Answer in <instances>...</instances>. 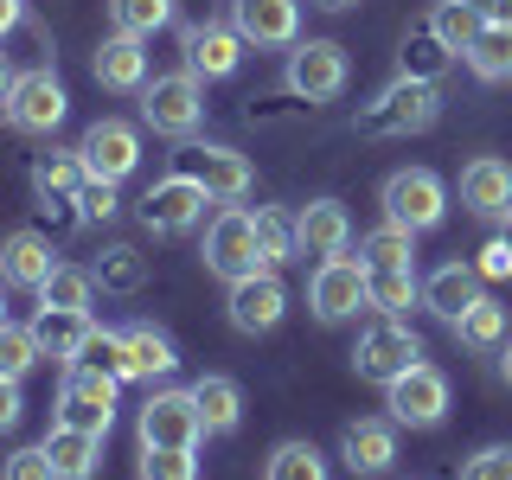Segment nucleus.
I'll list each match as a JSON object with an SVG mask.
<instances>
[{"label":"nucleus","mask_w":512,"mask_h":480,"mask_svg":"<svg viewBox=\"0 0 512 480\" xmlns=\"http://www.w3.org/2000/svg\"><path fill=\"white\" fill-rule=\"evenodd\" d=\"M442 116V84H423V77H397V84H384L372 103L352 116V128L372 141H397V135H423V128H436Z\"/></svg>","instance_id":"nucleus-1"},{"label":"nucleus","mask_w":512,"mask_h":480,"mask_svg":"<svg viewBox=\"0 0 512 480\" xmlns=\"http://www.w3.org/2000/svg\"><path fill=\"white\" fill-rule=\"evenodd\" d=\"M141 122L167 141H192L205 128V77L192 71H167L141 84Z\"/></svg>","instance_id":"nucleus-2"},{"label":"nucleus","mask_w":512,"mask_h":480,"mask_svg":"<svg viewBox=\"0 0 512 480\" xmlns=\"http://www.w3.org/2000/svg\"><path fill=\"white\" fill-rule=\"evenodd\" d=\"M205 269L224 282H244L256 276L263 263V250H256V212H244V205H224V212L205 224Z\"/></svg>","instance_id":"nucleus-3"},{"label":"nucleus","mask_w":512,"mask_h":480,"mask_svg":"<svg viewBox=\"0 0 512 480\" xmlns=\"http://www.w3.org/2000/svg\"><path fill=\"white\" fill-rule=\"evenodd\" d=\"M384 218L416 231V237L436 231V224L448 218V186L429 167H397L391 180H384Z\"/></svg>","instance_id":"nucleus-4"},{"label":"nucleus","mask_w":512,"mask_h":480,"mask_svg":"<svg viewBox=\"0 0 512 480\" xmlns=\"http://www.w3.org/2000/svg\"><path fill=\"white\" fill-rule=\"evenodd\" d=\"M416 359H423V340H416V333H410L397 314L372 320V327L359 333V346H352V372H359V378H372V384L404 378Z\"/></svg>","instance_id":"nucleus-5"},{"label":"nucleus","mask_w":512,"mask_h":480,"mask_svg":"<svg viewBox=\"0 0 512 480\" xmlns=\"http://www.w3.org/2000/svg\"><path fill=\"white\" fill-rule=\"evenodd\" d=\"M205 205H212V192H205L192 173H167V180H154L148 192H141V224H148L154 237H186L192 224L205 218Z\"/></svg>","instance_id":"nucleus-6"},{"label":"nucleus","mask_w":512,"mask_h":480,"mask_svg":"<svg viewBox=\"0 0 512 480\" xmlns=\"http://www.w3.org/2000/svg\"><path fill=\"white\" fill-rule=\"evenodd\" d=\"M308 308L320 320H352L359 308H372V269L359 256H320V269L308 282Z\"/></svg>","instance_id":"nucleus-7"},{"label":"nucleus","mask_w":512,"mask_h":480,"mask_svg":"<svg viewBox=\"0 0 512 480\" xmlns=\"http://www.w3.org/2000/svg\"><path fill=\"white\" fill-rule=\"evenodd\" d=\"M346 77H352L346 45H333V39H295L288 45V90L301 103H333L346 90Z\"/></svg>","instance_id":"nucleus-8"},{"label":"nucleus","mask_w":512,"mask_h":480,"mask_svg":"<svg viewBox=\"0 0 512 480\" xmlns=\"http://www.w3.org/2000/svg\"><path fill=\"white\" fill-rule=\"evenodd\" d=\"M116 384L109 372H90V365H71L58 384V423L71 429H90V436H109V423H116Z\"/></svg>","instance_id":"nucleus-9"},{"label":"nucleus","mask_w":512,"mask_h":480,"mask_svg":"<svg viewBox=\"0 0 512 480\" xmlns=\"http://www.w3.org/2000/svg\"><path fill=\"white\" fill-rule=\"evenodd\" d=\"M135 436H141V448H199L205 416L192 404V391H154L135 416Z\"/></svg>","instance_id":"nucleus-10"},{"label":"nucleus","mask_w":512,"mask_h":480,"mask_svg":"<svg viewBox=\"0 0 512 480\" xmlns=\"http://www.w3.org/2000/svg\"><path fill=\"white\" fill-rule=\"evenodd\" d=\"M384 410H391V423H410V429H436L448 416V378L436 372V365L416 359L404 378L384 384Z\"/></svg>","instance_id":"nucleus-11"},{"label":"nucleus","mask_w":512,"mask_h":480,"mask_svg":"<svg viewBox=\"0 0 512 480\" xmlns=\"http://www.w3.org/2000/svg\"><path fill=\"white\" fill-rule=\"evenodd\" d=\"M77 154H84L90 180L122 186L128 173L141 167V135H135V128H128L122 116H96V122L84 128V141H77Z\"/></svg>","instance_id":"nucleus-12"},{"label":"nucleus","mask_w":512,"mask_h":480,"mask_svg":"<svg viewBox=\"0 0 512 480\" xmlns=\"http://www.w3.org/2000/svg\"><path fill=\"white\" fill-rule=\"evenodd\" d=\"M7 116H13V128H26V135H52V128L71 116V96H64V84L52 77V64L20 71V84L7 96Z\"/></svg>","instance_id":"nucleus-13"},{"label":"nucleus","mask_w":512,"mask_h":480,"mask_svg":"<svg viewBox=\"0 0 512 480\" xmlns=\"http://www.w3.org/2000/svg\"><path fill=\"white\" fill-rule=\"evenodd\" d=\"M180 160H186L180 173H192V180L212 192V199H224V205H237V199L256 186V167H250L237 148H218V141H192Z\"/></svg>","instance_id":"nucleus-14"},{"label":"nucleus","mask_w":512,"mask_h":480,"mask_svg":"<svg viewBox=\"0 0 512 480\" xmlns=\"http://www.w3.org/2000/svg\"><path fill=\"white\" fill-rule=\"evenodd\" d=\"M224 308H231L237 333H276L282 314H288V288H282L276 269H256V276L231 282V301H224Z\"/></svg>","instance_id":"nucleus-15"},{"label":"nucleus","mask_w":512,"mask_h":480,"mask_svg":"<svg viewBox=\"0 0 512 480\" xmlns=\"http://www.w3.org/2000/svg\"><path fill=\"white\" fill-rule=\"evenodd\" d=\"M231 26L237 39L256 52H276V45L301 39V0H231Z\"/></svg>","instance_id":"nucleus-16"},{"label":"nucleus","mask_w":512,"mask_h":480,"mask_svg":"<svg viewBox=\"0 0 512 480\" xmlns=\"http://www.w3.org/2000/svg\"><path fill=\"white\" fill-rule=\"evenodd\" d=\"M52 269H58V256H52V237L45 231H7L0 237V282L7 288H32L39 295Z\"/></svg>","instance_id":"nucleus-17"},{"label":"nucleus","mask_w":512,"mask_h":480,"mask_svg":"<svg viewBox=\"0 0 512 480\" xmlns=\"http://www.w3.org/2000/svg\"><path fill=\"white\" fill-rule=\"evenodd\" d=\"M180 45H186V71L192 77H231L237 64H244V39H237V26H186L180 32Z\"/></svg>","instance_id":"nucleus-18"},{"label":"nucleus","mask_w":512,"mask_h":480,"mask_svg":"<svg viewBox=\"0 0 512 480\" xmlns=\"http://www.w3.org/2000/svg\"><path fill=\"white\" fill-rule=\"evenodd\" d=\"M461 205L474 218H506L512 212V167L500 154H480L461 167Z\"/></svg>","instance_id":"nucleus-19"},{"label":"nucleus","mask_w":512,"mask_h":480,"mask_svg":"<svg viewBox=\"0 0 512 480\" xmlns=\"http://www.w3.org/2000/svg\"><path fill=\"white\" fill-rule=\"evenodd\" d=\"M295 237H301V250H308V256H346V244H352L346 205L340 199H308L295 212Z\"/></svg>","instance_id":"nucleus-20"},{"label":"nucleus","mask_w":512,"mask_h":480,"mask_svg":"<svg viewBox=\"0 0 512 480\" xmlns=\"http://www.w3.org/2000/svg\"><path fill=\"white\" fill-rule=\"evenodd\" d=\"M340 455H346V468H352V474H384V468L397 461V423H384V416L346 423Z\"/></svg>","instance_id":"nucleus-21"},{"label":"nucleus","mask_w":512,"mask_h":480,"mask_svg":"<svg viewBox=\"0 0 512 480\" xmlns=\"http://www.w3.org/2000/svg\"><path fill=\"white\" fill-rule=\"evenodd\" d=\"M480 282H487V276H480L474 263H442L436 276L423 282V301H429V314H442L448 327H455V320H461V314H468L474 301H480Z\"/></svg>","instance_id":"nucleus-22"},{"label":"nucleus","mask_w":512,"mask_h":480,"mask_svg":"<svg viewBox=\"0 0 512 480\" xmlns=\"http://www.w3.org/2000/svg\"><path fill=\"white\" fill-rule=\"evenodd\" d=\"M90 71H96V84H103V90H141V84H148V52H141V39L116 32V39L96 45Z\"/></svg>","instance_id":"nucleus-23"},{"label":"nucleus","mask_w":512,"mask_h":480,"mask_svg":"<svg viewBox=\"0 0 512 480\" xmlns=\"http://www.w3.org/2000/svg\"><path fill=\"white\" fill-rule=\"evenodd\" d=\"M45 455H52L58 480H90L103 468V436H90V429H71V423H52V436H45Z\"/></svg>","instance_id":"nucleus-24"},{"label":"nucleus","mask_w":512,"mask_h":480,"mask_svg":"<svg viewBox=\"0 0 512 480\" xmlns=\"http://www.w3.org/2000/svg\"><path fill=\"white\" fill-rule=\"evenodd\" d=\"M448 64H455V52L442 45V32L436 26H410L404 32V45H397V77H423V84H442L448 77Z\"/></svg>","instance_id":"nucleus-25"},{"label":"nucleus","mask_w":512,"mask_h":480,"mask_svg":"<svg viewBox=\"0 0 512 480\" xmlns=\"http://www.w3.org/2000/svg\"><path fill=\"white\" fill-rule=\"evenodd\" d=\"M90 327H96V320L77 314V308H39V320H32V333H39V352H45V359H58V365H71L77 352H84Z\"/></svg>","instance_id":"nucleus-26"},{"label":"nucleus","mask_w":512,"mask_h":480,"mask_svg":"<svg viewBox=\"0 0 512 480\" xmlns=\"http://www.w3.org/2000/svg\"><path fill=\"white\" fill-rule=\"evenodd\" d=\"M192 404H199V416H205V436H231V429L244 423V391H237V378L205 372L199 384H192Z\"/></svg>","instance_id":"nucleus-27"},{"label":"nucleus","mask_w":512,"mask_h":480,"mask_svg":"<svg viewBox=\"0 0 512 480\" xmlns=\"http://www.w3.org/2000/svg\"><path fill=\"white\" fill-rule=\"evenodd\" d=\"M84 180H90V167H84L77 148H45L32 160V192H39V199H77Z\"/></svg>","instance_id":"nucleus-28"},{"label":"nucleus","mask_w":512,"mask_h":480,"mask_svg":"<svg viewBox=\"0 0 512 480\" xmlns=\"http://www.w3.org/2000/svg\"><path fill=\"white\" fill-rule=\"evenodd\" d=\"M122 340H128V378H167V372H180V352H173V340L160 327H148V320L122 327Z\"/></svg>","instance_id":"nucleus-29"},{"label":"nucleus","mask_w":512,"mask_h":480,"mask_svg":"<svg viewBox=\"0 0 512 480\" xmlns=\"http://www.w3.org/2000/svg\"><path fill=\"white\" fill-rule=\"evenodd\" d=\"M461 58H468V71L480 77V84H506L512 77V32L506 26H480V39Z\"/></svg>","instance_id":"nucleus-30"},{"label":"nucleus","mask_w":512,"mask_h":480,"mask_svg":"<svg viewBox=\"0 0 512 480\" xmlns=\"http://www.w3.org/2000/svg\"><path fill=\"white\" fill-rule=\"evenodd\" d=\"M359 263H365V269H410V263H416V231H404V224L384 218L378 231L359 244Z\"/></svg>","instance_id":"nucleus-31"},{"label":"nucleus","mask_w":512,"mask_h":480,"mask_svg":"<svg viewBox=\"0 0 512 480\" xmlns=\"http://www.w3.org/2000/svg\"><path fill=\"white\" fill-rule=\"evenodd\" d=\"M256 250H263V263H269V269L288 263V256H301L295 212H282V205H256Z\"/></svg>","instance_id":"nucleus-32"},{"label":"nucleus","mask_w":512,"mask_h":480,"mask_svg":"<svg viewBox=\"0 0 512 480\" xmlns=\"http://www.w3.org/2000/svg\"><path fill=\"white\" fill-rule=\"evenodd\" d=\"M263 480H327V455L314 442H276L263 461Z\"/></svg>","instance_id":"nucleus-33"},{"label":"nucleus","mask_w":512,"mask_h":480,"mask_svg":"<svg viewBox=\"0 0 512 480\" xmlns=\"http://www.w3.org/2000/svg\"><path fill=\"white\" fill-rule=\"evenodd\" d=\"M90 276H96V288H109V295H141V282H148V263H141V250L109 244L103 263H96Z\"/></svg>","instance_id":"nucleus-34"},{"label":"nucleus","mask_w":512,"mask_h":480,"mask_svg":"<svg viewBox=\"0 0 512 480\" xmlns=\"http://www.w3.org/2000/svg\"><path fill=\"white\" fill-rule=\"evenodd\" d=\"M455 340H461V346H474V352H493V346H506V308H500V301H487V295H480L474 308L455 320Z\"/></svg>","instance_id":"nucleus-35"},{"label":"nucleus","mask_w":512,"mask_h":480,"mask_svg":"<svg viewBox=\"0 0 512 480\" xmlns=\"http://www.w3.org/2000/svg\"><path fill=\"white\" fill-rule=\"evenodd\" d=\"M90 295H96V276H90V269L58 263L52 276H45V288H39V308H77V314H90Z\"/></svg>","instance_id":"nucleus-36"},{"label":"nucleus","mask_w":512,"mask_h":480,"mask_svg":"<svg viewBox=\"0 0 512 480\" xmlns=\"http://www.w3.org/2000/svg\"><path fill=\"white\" fill-rule=\"evenodd\" d=\"M416 301H423L416 263L410 269H372V308L378 314H397V320H404V308H416Z\"/></svg>","instance_id":"nucleus-37"},{"label":"nucleus","mask_w":512,"mask_h":480,"mask_svg":"<svg viewBox=\"0 0 512 480\" xmlns=\"http://www.w3.org/2000/svg\"><path fill=\"white\" fill-rule=\"evenodd\" d=\"M109 20H116V32H128V39H154V32L173 20V0H109Z\"/></svg>","instance_id":"nucleus-38"},{"label":"nucleus","mask_w":512,"mask_h":480,"mask_svg":"<svg viewBox=\"0 0 512 480\" xmlns=\"http://www.w3.org/2000/svg\"><path fill=\"white\" fill-rule=\"evenodd\" d=\"M429 26L442 32V45H448V52H468V45L480 39V26H487V13L461 7V0H442V7L429 13Z\"/></svg>","instance_id":"nucleus-39"},{"label":"nucleus","mask_w":512,"mask_h":480,"mask_svg":"<svg viewBox=\"0 0 512 480\" xmlns=\"http://www.w3.org/2000/svg\"><path fill=\"white\" fill-rule=\"evenodd\" d=\"M71 365H90V372L128 378V340H122V333H109V327H90V340H84V352H77Z\"/></svg>","instance_id":"nucleus-40"},{"label":"nucleus","mask_w":512,"mask_h":480,"mask_svg":"<svg viewBox=\"0 0 512 480\" xmlns=\"http://www.w3.org/2000/svg\"><path fill=\"white\" fill-rule=\"evenodd\" d=\"M39 359H45V352H39V333L7 320V327H0V378H26Z\"/></svg>","instance_id":"nucleus-41"},{"label":"nucleus","mask_w":512,"mask_h":480,"mask_svg":"<svg viewBox=\"0 0 512 480\" xmlns=\"http://www.w3.org/2000/svg\"><path fill=\"white\" fill-rule=\"evenodd\" d=\"M199 448H141V480H199Z\"/></svg>","instance_id":"nucleus-42"},{"label":"nucleus","mask_w":512,"mask_h":480,"mask_svg":"<svg viewBox=\"0 0 512 480\" xmlns=\"http://www.w3.org/2000/svg\"><path fill=\"white\" fill-rule=\"evenodd\" d=\"M461 480H512V442H487L480 455H468Z\"/></svg>","instance_id":"nucleus-43"},{"label":"nucleus","mask_w":512,"mask_h":480,"mask_svg":"<svg viewBox=\"0 0 512 480\" xmlns=\"http://www.w3.org/2000/svg\"><path fill=\"white\" fill-rule=\"evenodd\" d=\"M0 480H58V468H52V455H45V442H39V448H20V455L0 461Z\"/></svg>","instance_id":"nucleus-44"},{"label":"nucleus","mask_w":512,"mask_h":480,"mask_svg":"<svg viewBox=\"0 0 512 480\" xmlns=\"http://www.w3.org/2000/svg\"><path fill=\"white\" fill-rule=\"evenodd\" d=\"M77 205H84V218H90V224L116 218V186H109V180H84V192H77Z\"/></svg>","instance_id":"nucleus-45"},{"label":"nucleus","mask_w":512,"mask_h":480,"mask_svg":"<svg viewBox=\"0 0 512 480\" xmlns=\"http://www.w3.org/2000/svg\"><path fill=\"white\" fill-rule=\"evenodd\" d=\"M474 269H480L487 282H506V276H512V244H506V237H493V244L480 250V263H474Z\"/></svg>","instance_id":"nucleus-46"},{"label":"nucleus","mask_w":512,"mask_h":480,"mask_svg":"<svg viewBox=\"0 0 512 480\" xmlns=\"http://www.w3.org/2000/svg\"><path fill=\"white\" fill-rule=\"evenodd\" d=\"M20 410H26V404H20V378H0V436L20 423Z\"/></svg>","instance_id":"nucleus-47"},{"label":"nucleus","mask_w":512,"mask_h":480,"mask_svg":"<svg viewBox=\"0 0 512 480\" xmlns=\"http://www.w3.org/2000/svg\"><path fill=\"white\" fill-rule=\"evenodd\" d=\"M20 20H26V0H0V39H7Z\"/></svg>","instance_id":"nucleus-48"},{"label":"nucleus","mask_w":512,"mask_h":480,"mask_svg":"<svg viewBox=\"0 0 512 480\" xmlns=\"http://www.w3.org/2000/svg\"><path fill=\"white\" fill-rule=\"evenodd\" d=\"M13 84H20V71L7 64V52H0V109H7V96H13Z\"/></svg>","instance_id":"nucleus-49"},{"label":"nucleus","mask_w":512,"mask_h":480,"mask_svg":"<svg viewBox=\"0 0 512 480\" xmlns=\"http://www.w3.org/2000/svg\"><path fill=\"white\" fill-rule=\"evenodd\" d=\"M487 26H506L512 32V0H493V7H487Z\"/></svg>","instance_id":"nucleus-50"},{"label":"nucleus","mask_w":512,"mask_h":480,"mask_svg":"<svg viewBox=\"0 0 512 480\" xmlns=\"http://www.w3.org/2000/svg\"><path fill=\"white\" fill-rule=\"evenodd\" d=\"M500 378H506V384H512V340H506V346H500Z\"/></svg>","instance_id":"nucleus-51"},{"label":"nucleus","mask_w":512,"mask_h":480,"mask_svg":"<svg viewBox=\"0 0 512 480\" xmlns=\"http://www.w3.org/2000/svg\"><path fill=\"white\" fill-rule=\"evenodd\" d=\"M314 7H327V13H346V7H352V0H314Z\"/></svg>","instance_id":"nucleus-52"},{"label":"nucleus","mask_w":512,"mask_h":480,"mask_svg":"<svg viewBox=\"0 0 512 480\" xmlns=\"http://www.w3.org/2000/svg\"><path fill=\"white\" fill-rule=\"evenodd\" d=\"M461 7H474V13H487V7H493V0H461Z\"/></svg>","instance_id":"nucleus-53"},{"label":"nucleus","mask_w":512,"mask_h":480,"mask_svg":"<svg viewBox=\"0 0 512 480\" xmlns=\"http://www.w3.org/2000/svg\"><path fill=\"white\" fill-rule=\"evenodd\" d=\"M0 288H7V282H0ZM0 327H7V295H0Z\"/></svg>","instance_id":"nucleus-54"},{"label":"nucleus","mask_w":512,"mask_h":480,"mask_svg":"<svg viewBox=\"0 0 512 480\" xmlns=\"http://www.w3.org/2000/svg\"><path fill=\"white\" fill-rule=\"evenodd\" d=\"M500 237H506V244H512V212H506V231H500Z\"/></svg>","instance_id":"nucleus-55"}]
</instances>
